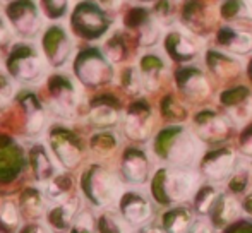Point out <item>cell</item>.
Instances as JSON below:
<instances>
[{
  "mask_svg": "<svg viewBox=\"0 0 252 233\" xmlns=\"http://www.w3.org/2000/svg\"><path fill=\"white\" fill-rule=\"evenodd\" d=\"M77 211H79V203L77 199L72 201H63L59 203L55 207H52L47 214V221L50 225V228L55 233H63L72 227L74 220L77 216Z\"/></svg>",
  "mask_w": 252,
  "mask_h": 233,
  "instance_id": "cell-11",
  "label": "cell"
},
{
  "mask_svg": "<svg viewBox=\"0 0 252 233\" xmlns=\"http://www.w3.org/2000/svg\"><path fill=\"white\" fill-rule=\"evenodd\" d=\"M122 174L127 182L144 183L148 178V160L141 151H129L124 158Z\"/></svg>",
  "mask_w": 252,
  "mask_h": 233,
  "instance_id": "cell-13",
  "label": "cell"
},
{
  "mask_svg": "<svg viewBox=\"0 0 252 233\" xmlns=\"http://www.w3.org/2000/svg\"><path fill=\"white\" fill-rule=\"evenodd\" d=\"M7 69L10 76L23 83H36L43 76V62L38 57L33 47L30 45H17L7 60Z\"/></svg>",
  "mask_w": 252,
  "mask_h": 233,
  "instance_id": "cell-3",
  "label": "cell"
},
{
  "mask_svg": "<svg viewBox=\"0 0 252 233\" xmlns=\"http://www.w3.org/2000/svg\"><path fill=\"white\" fill-rule=\"evenodd\" d=\"M7 17L19 34L31 38L40 29V9L33 0H16L7 7Z\"/></svg>",
  "mask_w": 252,
  "mask_h": 233,
  "instance_id": "cell-5",
  "label": "cell"
},
{
  "mask_svg": "<svg viewBox=\"0 0 252 233\" xmlns=\"http://www.w3.org/2000/svg\"><path fill=\"white\" fill-rule=\"evenodd\" d=\"M52 108L57 115L70 118L77 105V93L72 81L65 76H53L50 79Z\"/></svg>",
  "mask_w": 252,
  "mask_h": 233,
  "instance_id": "cell-7",
  "label": "cell"
},
{
  "mask_svg": "<svg viewBox=\"0 0 252 233\" xmlns=\"http://www.w3.org/2000/svg\"><path fill=\"white\" fill-rule=\"evenodd\" d=\"M74 26L77 28V33L86 34L90 31H94L96 28L101 26V17L94 7L91 5H81L76 10V17H74Z\"/></svg>",
  "mask_w": 252,
  "mask_h": 233,
  "instance_id": "cell-18",
  "label": "cell"
},
{
  "mask_svg": "<svg viewBox=\"0 0 252 233\" xmlns=\"http://www.w3.org/2000/svg\"><path fill=\"white\" fill-rule=\"evenodd\" d=\"M233 165H235V156H233V153L225 151V153H220L218 156L206 161L202 170H204L206 176H209L211 180H223L232 174Z\"/></svg>",
  "mask_w": 252,
  "mask_h": 233,
  "instance_id": "cell-15",
  "label": "cell"
},
{
  "mask_svg": "<svg viewBox=\"0 0 252 233\" xmlns=\"http://www.w3.org/2000/svg\"><path fill=\"white\" fill-rule=\"evenodd\" d=\"M83 192L94 206L105 207L119 203L122 197V183L112 172L103 167H90L81 180Z\"/></svg>",
  "mask_w": 252,
  "mask_h": 233,
  "instance_id": "cell-2",
  "label": "cell"
},
{
  "mask_svg": "<svg viewBox=\"0 0 252 233\" xmlns=\"http://www.w3.org/2000/svg\"><path fill=\"white\" fill-rule=\"evenodd\" d=\"M126 132L132 139H144L150 132V120H144L137 114H129L126 118Z\"/></svg>",
  "mask_w": 252,
  "mask_h": 233,
  "instance_id": "cell-24",
  "label": "cell"
},
{
  "mask_svg": "<svg viewBox=\"0 0 252 233\" xmlns=\"http://www.w3.org/2000/svg\"><path fill=\"white\" fill-rule=\"evenodd\" d=\"M242 206L232 196H220L211 209V221L215 227H225L240 216Z\"/></svg>",
  "mask_w": 252,
  "mask_h": 233,
  "instance_id": "cell-12",
  "label": "cell"
},
{
  "mask_svg": "<svg viewBox=\"0 0 252 233\" xmlns=\"http://www.w3.org/2000/svg\"><path fill=\"white\" fill-rule=\"evenodd\" d=\"M24 108L28 112V122H26V132L30 136H36L43 130L45 127V112L41 105L36 101L34 96H28L24 100Z\"/></svg>",
  "mask_w": 252,
  "mask_h": 233,
  "instance_id": "cell-20",
  "label": "cell"
},
{
  "mask_svg": "<svg viewBox=\"0 0 252 233\" xmlns=\"http://www.w3.org/2000/svg\"><path fill=\"white\" fill-rule=\"evenodd\" d=\"M117 118H119L117 112L113 110L112 107H106V105H100V107L93 108V110H91V114H90L91 123H94V125H98V127L113 125V123L117 122Z\"/></svg>",
  "mask_w": 252,
  "mask_h": 233,
  "instance_id": "cell-25",
  "label": "cell"
},
{
  "mask_svg": "<svg viewBox=\"0 0 252 233\" xmlns=\"http://www.w3.org/2000/svg\"><path fill=\"white\" fill-rule=\"evenodd\" d=\"M43 50L47 55L48 62L53 67H60L67 62L70 52H72V43H70L67 33L62 28L55 26L45 33L43 36Z\"/></svg>",
  "mask_w": 252,
  "mask_h": 233,
  "instance_id": "cell-10",
  "label": "cell"
},
{
  "mask_svg": "<svg viewBox=\"0 0 252 233\" xmlns=\"http://www.w3.org/2000/svg\"><path fill=\"white\" fill-rule=\"evenodd\" d=\"M192 221V214L187 207H172L163 216V230L165 233H189Z\"/></svg>",
  "mask_w": 252,
  "mask_h": 233,
  "instance_id": "cell-14",
  "label": "cell"
},
{
  "mask_svg": "<svg viewBox=\"0 0 252 233\" xmlns=\"http://www.w3.org/2000/svg\"><path fill=\"white\" fill-rule=\"evenodd\" d=\"M19 233H45V232L40 225H28V227H24Z\"/></svg>",
  "mask_w": 252,
  "mask_h": 233,
  "instance_id": "cell-31",
  "label": "cell"
},
{
  "mask_svg": "<svg viewBox=\"0 0 252 233\" xmlns=\"http://www.w3.org/2000/svg\"><path fill=\"white\" fill-rule=\"evenodd\" d=\"M74 72L77 79L86 86H100L110 79V65L96 50H88L77 55L74 63Z\"/></svg>",
  "mask_w": 252,
  "mask_h": 233,
  "instance_id": "cell-4",
  "label": "cell"
},
{
  "mask_svg": "<svg viewBox=\"0 0 252 233\" xmlns=\"http://www.w3.org/2000/svg\"><path fill=\"white\" fill-rule=\"evenodd\" d=\"M50 144L55 156L59 158V161L63 167H77V163L81 160V149L79 144L76 143V137L72 136V132L57 127V129H53L50 132Z\"/></svg>",
  "mask_w": 252,
  "mask_h": 233,
  "instance_id": "cell-9",
  "label": "cell"
},
{
  "mask_svg": "<svg viewBox=\"0 0 252 233\" xmlns=\"http://www.w3.org/2000/svg\"><path fill=\"white\" fill-rule=\"evenodd\" d=\"M218 197H220V194L215 190V187H209V185L201 187V189L196 192V196H194V206H196V211L201 214V216L208 214L209 211L213 209L215 203L218 201Z\"/></svg>",
  "mask_w": 252,
  "mask_h": 233,
  "instance_id": "cell-22",
  "label": "cell"
},
{
  "mask_svg": "<svg viewBox=\"0 0 252 233\" xmlns=\"http://www.w3.org/2000/svg\"><path fill=\"white\" fill-rule=\"evenodd\" d=\"M94 232V218L90 211H81L74 220L70 233H93Z\"/></svg>",
  "mask_w": 252,
  "mask_h": 233,
  "instance_id": "cell-28",
  "label": "cell"
},
{
  "mask_svg": "<svg viewBox=\"0 0 252 233\" xmlns=\"http://www.w3.org/2000/svg\"><path fill=\"white\" fill-rule=\"evenodd\" d=\"M98 232L100 233H126L124 225L113 213H103L98 220Z\"/></svg>",
  "mask_w": 252,
  "mask_h": 233,
  "instance_id": "cell-27",
  "label": "cell"
},
{
  "mask_svg": "<svg viewBox=\"0 0 252 233\" xmlns=\"http://www.w3.org/2000/svg\"><path fill=\"white\" fill-rule=\"evenodd\" d=\"M41 9L50 19H60L69 9V0H41Z\"/></svg>",
  "mask_w": 252,
  "mask_h": 233,
  "instance_id": "cell-26",
  "label": "cell"
},
{
  "mask_svg": "<svg viewBox=\"0 0 252 233\" xmlns=\"http://www.w3.org/2000/svg\"><path fill=\"white\" fill-rule=\"evenodd\" d=\"M202 143L194 134L182 132L177 139H173L172 146L166 151V156L179 168H192L202 156Z\"/></svg>",
  "mask_w": 252,
  "mask_h": 233,
  "instance_id": "cell-6",
  "label": "cell"
},
{
  "mask_svg": "<svg viewBox=\"0 0 252 233\" xmlns=\"http://www.w3.org/2000/svg\"><path fill=\"white\" fill-rule=\"evenodd\" d=\"M189 233H215V225L209 220L197 218V220H194L192 225H190Z\"/></svg>",
  "mask_w": 252,
  "mask_h": 233,
  "instance_id": "cell-29",
  "label": "cell"
},
{
  "mask_svg": "<svg viewBox=\"0 0 252 233\" xmlns=\"http://www.w3.org/2000/svg\"><path fill=\"white\" fill-rule=\"evenodd\" d=\"M9 40H10L9 29H7L5 24H3L2 21H0V47H3L5 43H9Z\"/></svg>",
  "mask_w": 252,
  "mask_h": 233,
  "instance_id": "cell-30",
  "label": "cell"
},
{
  "mask_svg": "<svg viewBox=\"0 0 252 233\" xmlns=\"http://www.w3.org/2000/svg\"><path fill=\"white\" fill-rule=\"evenodd\" d=\"M139 233H165V230H161V228H158V227H143L139 230Z\"/></svg>",
  "mask_w": 252,
  "mask_h": 233,
  "instance_id": "cell-33",
  "label": "cell"
},
{
  "mask_svg": "<svg viewBox=\"0 0 252 233\" xmlns=\"http://www.w3.org/2000/svg\"><path fill=\"white\" fill-rule=\"evenodd\" d=\"M242 211H246L249 216H252V196H247L246 203L242 204Z\"/></svg>",
  "mask_w": 252,
  "mask_h": 233,
  "instance_id": "cell-32",
  "label": "cell"
},
{
  "mask_svg": "<svg viewBox=\"0 0 252 233\" xmlns=\"http://www.w3.org/2000/svg\"><path fill=\"white\" fill-rule=\"evenodd\" d=\"M21 168L19 149L12 143L0 146V178H12Z\"/></svg>",
  "mask_w": 252,
  "mask_h": 233,
  "instance_id": "cell-17",
  "label": "cell"
},
{
  "mask_svg": "<svg viewBox=\"0 0 252 233\" xmlns=\"http://www.w3.org/2000/svg\"><path fill=\"white\" fill-rule=\"evenodd\" d=\"M31 165H33L34 176H36L40 182H48L55 176V167H53L50 156H48L47 149H45L41 144L34 146L31 149Z\"/></svg>",
  "mask_w": 252,
  "mask_h": 233,
  "instance_id": "cell-16",
  "label": "cell"
},
{
  "mask_svg": "<svg viewBox=\"0 0 252 233\" xmlns=\"http://www.w3.org/2000/svg\"><path fill=\"white\" fill-rule=\"evenodd\" d=\"M43 207H45L43 196L34 187H28L21 194V211H23V214L26 218H30V220L40 218V214L43 213Z\"/></svg>",
  "mask_w": 252,
  "mask_h": 233,
  "instance_id": "cell-19",
  "label": "cell"
},
{
  "mask_svg": "<svg viewBox=\"0 0 252 233\" xmlns=\"http://www.w3.org/2000/svg\"><path fill=\"white\" fill-rule=\"evenodd\" d=\"M72 189V180L67 175H57L50 180L47 187V196L55 203H63L69 190Z\"/></svg>",
  "mask_w": 252,
  "mask_h": 233,
  "instance_id": "cell-23",
  "label": "cell"
},
{
  "mask_svg": "<svg viewBox=\"0 0 252 233\" xmlns=\"http://www.w3.org/2000/svg\"><path fill=\"white\" fill-rule=\"evenodd\" d=\"M119 204L122 218L127 223L134 225V227H143V225H146L151 220L153 207L150 199L144 194L136 192V190L124 192Z\"/></svg>",
  "mask_w": 252,
  "mask_h": 233,
  "instance_id": "cell-8",
  "label": "cell"
},
{
  "mask_svg": "<svg viewBox=\"0 0 252 233\" xmlns=\"http://www.w3.org/2000/svg\"><path fill=\"white\" fill-rule=\"evenodd\" d=\"M19 227V211L10 201L0 207V233H16Z\"/></svg>",
  "mask_w": 252,
  "mask_h": 233,
  "instance_id": "cell-21",
  "label": "cell"
},
{
  "mask_svg": "<svg viewBox=\"0 0 252 233\" xmlns=\"http://www.w3.org/2000/svg\"><path fill=\"white\" fill-rule=\"evenodd\" d=\"M199 185V176L190 168H172L159 172L153 183V196L159 204L184 203L196 196Z\"/></svg>",
  "mask_w": 252,
  "mask_h": 233,
  "instance_id": "cell-1",
  "label": "cell"
}]
</instances>
